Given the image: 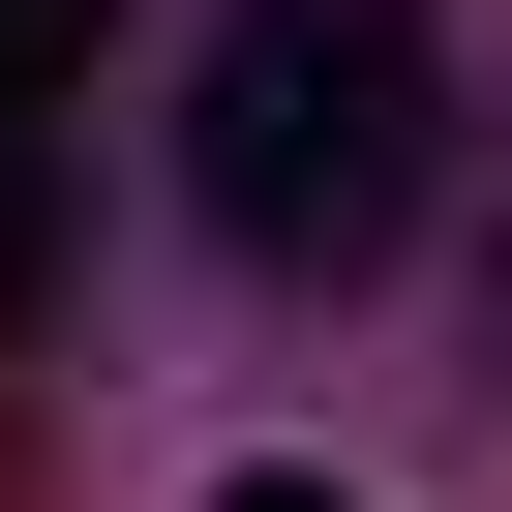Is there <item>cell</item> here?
Instances as JSON below:
<instances>
[{
  "label": "cell",
  "instance_id": "1",
  "mask_svg": "<svg viewBox=\"0 0 512 512\" xmlns=\"http://www.w3.org/2000/svg\"><path fill=\"white\" fill-rule=\"evenodd\" d=\"M181 181H211L241 272H362V241H422V181H452V61H422V0H211Z\"/></svg>",
  "mask_w": 512,
  "mask_h": 512
},
{
  "label": "cell",
  "instance_id": "2",
  "mask_svg": "<svg viewBox=\"0 0 512 512\" xmlns=\"http://www.w3.org/2000/svg\"><path fill=\"white\" fill-rule=\"evenodd\" d=\"M61 272V151H31V91H0V302Z\"/></svg>",
  "mask_w": 512,
  "mask_h": 512
},
{
  "label": "cell",
  "instance_id": "3",
  "mask_svg": "<svg viewBox=\"0 0 512 512\" xmlns=\"http://www.w3.org/2000/svg\"><path fill=\"white\" fill-rule=\"evenodd\" d=\"M91 31H121V0H0V91H91Z\"/></svg>",
  "mask_w": 512,
  "mask_h": 512
},
{
  "label": "cell",
  "instance_id": "4",
  "mask_svg": "<svg viewBox=\"0 0 512 512\" xmlns=\"http://www.w3.org/2000/svg\"><path fill=\"white\" fill-rule=\"evenodd\" d=\"M211 512H332V482H211Z\"/></svg>",
  "mask_w": 512,
  "mask_h": 512
}]
</instances>
